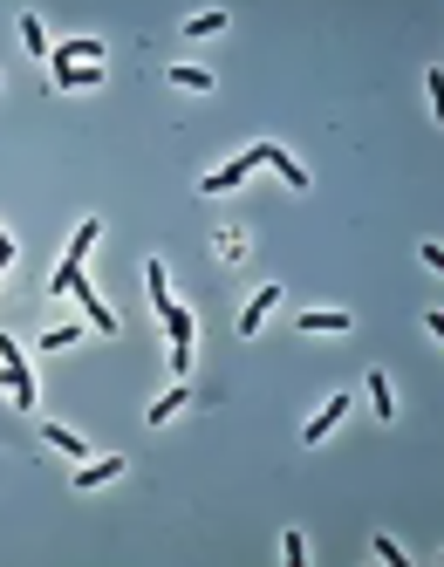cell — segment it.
I'll list each match as a JSON object with an SVG mask.
<instances>
[{"label": "cell", "instance_id": "obj_12", "mask_svg": "<svg viewBox=\"0 0 444 567\" xmlns=\"http://www.w3.org/2000/svg\"><path fill=\"white\" fill-rule=\"evenodd\" d=\"M42 438H48V445H55V451H69V458H82V451H90V445H82V438H76V430H61V424H48Z\"/></svg>", "mask_w": 444, "mask_h": 567}, {"label": "cell", "instance_id": "obj_1", "mask_svg": "<svg viewBox=\"0 0 444 567\" xmlns=\"http://www.w3.org/2000/svg\"><path fill=\"white\" fill-rule=\"evenodd\" d=\"M96 232H103V226H96V219H82V226H76V240H69V253L55 260V280H48V288H55V294H76V301H82V315H90V328L117 335V315H109V301H96V288L82 280V260H90Z\"/></svg>", "mask_w": 444, "mask_h": 567}, {"label": "cell", "instance_id": "obj_2", "mask_svg": "<svg viewBox=\"0 0 444 567\" xmlns=\"http://www.w3.org/2000/svg\"><path fill=\"white\" fill-rule=\"evenodd\" d=\"M0 363H7V390H14V411H34V376L28 363H21V349L7 335H0Z\"/></svg>", "mask_w": 444, "mask_h": 567}, {"label": "cell", "instance_id": "obj_9", "mask_svg": "<svg viewBox=\"0 0 444 567\" xmlns=\"http://www.w3.org/2000/svg\"><path fill=\"white\" fill-rule=\"evenodd\" d=\"M48 82L55 90H90V82H103V69H48Z\"/></svg>", "mask_w": 444, "mask_h": 567}, {"label": "cell", "instance_id": "obj_14", "mask_svg": "<svg viewBox=\"0 0 444 567\" xmlns=\"http://www.w3.org/2000/svg\"><path fill=\"white\" fill-rule=\"evenodd\" d=\"M369 397H376V411H383V424H390V411H397V403H390V383H383V369L369 376Z\"/></svg>", "mask_w": 444, "mask_h": 567}, {"label": "cell", "instance_id": "obj_6", "mask_svg": "<svg viewBox=\"0 0 444 567\" xmlns=\"http://www.w3.org/2000/svg\"><path fill=\"white\" fill-rule=\"evenodd\" d=\"M342 417H349V403H342V397H328V411H322V417H315V424H307V430H301V438H307V445H322V438H328V430H335V424H342Z\"/></svg>", "mask_w": 444, "mask_h": 567}, {"label": "cell", "instance_id": "obj_3", "mask_svg": "<svg viewBox=\"0 0 444 567\" xmlns=\"http://www.w3.org/2000/svg\"><path fill=\"white\" fill-rule=\"evenodd\" d=\"M157 315H165L171 342H178V369H184V363H192V335H199V322H192V315H184L178 301H165V307H157Z\"/></svg>", "mask_w": 444, "mask_h": 567}, {"label": "cell", "instance_id": "obj_13", "mask_svg": "<svg viewBox=\"0 0 444 567\" xmlns=\"http://www.w3.org/2000/svg\"><path fill=\"white\" fill-rule=\"evenodd\" d=\"M21 42H28V48H34V55H42V61H48V34H42V14H21Z\"/></svg>", "mask_w": 444, "mask_h": 567}, {"label": "cell", "instance_id": "obj_8", "mask_svg": "<svg viewBox=\"0 0 444 567\" xmlns=\"http://www.w3.org/2000/svg\"><path fill=\"white\" fill-rule=\"evenodd\" d=\"M117 472H123V458H96V465H82V478H76V486H82V492H96V486H109Z\"/></svg>", "mask_w": 444, "mask_h": 567}, {"label": "cell", "instance_id": "obj_11", "mask_svg": "<svg viewBox=\"0 0 444 567\" xmlns=\"http://www.w3.org/2000/svg\"><path fill=\"white\" fill-rule=\"evenodd\" d=\"M171 82H178V90H213V69H192V61H184V69H165Z\"/></svg>", "mask_w": 444, "mask_h": 567}, {"label": "cell", "instance_id": "obj_10", "mask_svg": "<svg viewBox=\"0 0 444 567\" xmlns=\"http://www.w3.org/2000/svg\"><path fill=\"white\" fill-rule=\"evenodd\" d=\"M184 403H192V390H165V397L151 403V424H165V417H178Z\"/></svg>", "mask_w": 444, "mask_h": 567}, {"label": "cell", "instance_id": "obj_7", "mask_svg": "<svg viewBox=\"0 0 444 567\" xmlns=\"http://www.w3.org/2000/svg\"><path fill=\"white\" fill-rule=\"evenodd\" d=\"M301 328H307V335H322V328H328V335H342L349 315H342V307H315V315H301Z\"/></svg>", "mask_w": 444, "mask_h": 567}, {"label": "cell", "instance_id": "obj_16", "mask_svg": "<svg viewBox=\"0 0 444 567\" xmlns=\"http://www.w3.org/2000/svg\"><path fill=\"white\" fill-rule=\"evenodd\" d=\"M7 260H14V240H0V267H7Z\"/></svg>", "mask_w": 444, "mask_h": 567}, {"label": "cell", "instance_id": "obj_4", "mask_svg": "<svg viewBox=\"0 0 444 567\" xmlns=\"http://www.w3.org/2000/svg\"><path fill=\"white\" fill-rule=\"evenodd\" d=\"M274 301H280V288H253V301H246V315H240V335H260V322L274 315Z\"/></svg>", "mask_w": 444, "mask_h": 567}, {"label": "cell", "instance_id": "obj_17", "mask_svg": "<svg viewBox=\"0 0 444 567\" xmlns=\"http://www.w3.org/2000/svg\"><path fill=\"white\" fill-rule=\"evenodd\" d=\"M0 240H7V232H0Z\"/></svg>", "mask_w": 444, "mask_h": 567}, {"label": "cell", "instance_id": "obj_5", "mask_svg": "<svg viewBox=\"0 0 444 567\" xmlns=\"http://www.w3.org/2000/svg\"><path fill=\"white\" fill-rule=\"evenodd\" d=\"M109 48L103 42H61L55 55H48V69H76V61H103Z\"/></svg>", "mask_w": 444, "mask_h": 567}, {"label": "cell", "instance_id": "obj_15", "mask_svg": "<svg viewBox=\"0 0 444 567\" xmlns=\"http://www.w3.org/2000/svg\"><path fill=\"white\" fill-rule=\"evenodd\" d=\"M280 553H288V567H301V561H307V540L288 534V540H280Z\"/></svg>", "mask_w": 444, "mask_h": 567}]
</instances>
